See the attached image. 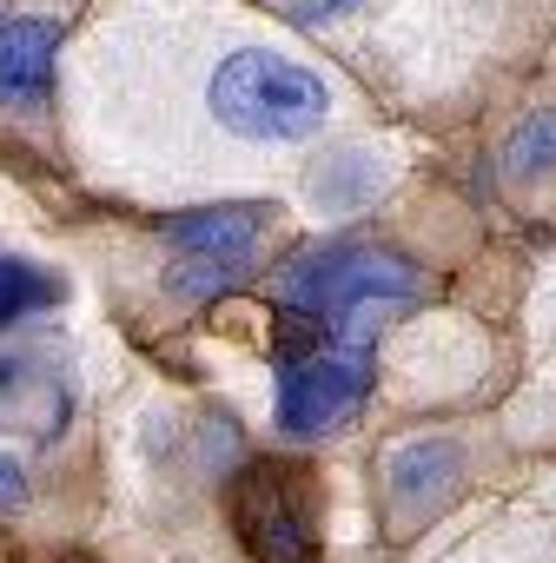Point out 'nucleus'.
I'll return each mask as SVG.
<instances>
[{
  "mask_svg": "<svg viewBox=\"0 0 556 563\" xmlns=\"http://www.w3.org/2000/svg\"><path fill=\"white\" fill-rule=\"evenodd\" d=\"M365 398V352L352 358H299L278 385V431L292 438H319L338 418H352Z\"/></svg>",
  "mask_w": 556,
  "mask_h": 563,
  "instance_id": "nucleus-4",
  "label": "nucleus"
},
{
  "mask_svg": "<svg viewBox=\"0 0 556 563\" xmlns=\"http://www.w3.org/2000/svg\"><path fill=\"white\" fill-rule=\"evenodd\" d=\"M503 166H510V173H523V179L556 166V107H549V113H530V120H523V133H510Z\"/></svg>",
  "mask_w": 556,
  "mask_h": 563,
  "instance_id": "nucleus-11",
  "label": "nucleus"
},
{
  "mask_svg": "<svg viewBox=\"0 0 556 563\" xmlns=\"http://www.w3.org/2000/svg\"><path fill=\"white\" fill-rule=\"evenodd\" d=\"M319 345H325V312H305V306H286V312H278V352H286L292 365L312 358Z\"/></svg>",
  "mask_w": 556,
  "mask_h": 563,
  "instance_id": "nucleus-12",
  "label": "nucleus"
},
{
  "mask_svg": "<svg viewBox=\"0 0 556 563\" xmlns=\"http://www.w3.org/2000/svg\"><path fill=\"white\" fill-rule=\"evenodd\" d=\"M54 54H60V21H47V14L0 21V100L41 107L54 87Z\"/></svg>",
  "mask_w": 556,
  "mask_h": 563,
  "instance_id": "nucleus-6",
  "label": "nucleus"
},
{
  "mask_svg": "<svg viewBox=\"0 0 556 563\" xmlns=\"http://www.w3.org/2000/svg\"><path fill=\"white\" fill-rule=\"evenodd\" d=\"M14 510H27V471L0 451V517H14Z\"/></svg>",
  "mask_w": 556,
  "mask_h": 563,
  "instance_id": "nucleus-13",
  "label": "nucleus"
},
{
  "mask_svg": "<svg viewBox=\"0 0 556 563\" xmlns=\"http://www.w3.org/2000/svg\"><path fill=\"white\" fill-rule=\"evenodd\" d=\"M205 113L258 146H292L312 140L332 120V87L292 60V54H271V47H232L212 74H205Z\"/></svg>",
  "mask_w": 556,
  "mask_h": 563,
  "instance_id": "nucleus-1",
  "label": "nucleus"
},
{
  "mask_svg": "<svg viewBox=\"0 0 556 563\" xmlns=\"http://www.w3.org/2000/svg\"><path fill=\"white\" fill-rule=\"evenodd\" d=\"M238 278H245V258H232V252H186V265L166 272V292H179V299H212V292H232Z\"/></svg>",
  "mask_w": 556,
  "mask_h": 563,
  "instance_id": "nucleus-9",
  "label": "nucleus"
},
{
  "mask_svg": "<svg viewBox=\"0 0 556 563\" xmlns=\"http://www.w3.org/2000/svg\"><path fill=\"white\" fill-rule=\"evenodd\" d=\"M325 8H345V0H325Z\"/></svg>",
  "mask_w": 556,
  "mask_h": 563,
  "instance_id": "nucleus-14",
  "label": "nucleus"
},
{
  "mask_svg": "<svg viewBox=\"0 0 556 563\" xmlns=\"http://www.w3.org/2000/svg\"><path fill=\"white\" fill-rule=\"evenodd\" d=\"M54 299H60V278L54 272L0 252V332H8L14 319H27V312H47Z\"/></svg>",
  "mask_w": 556,
  "mask_h": 563,
  "instance_id": "nucleus-8",
  "label": "nucleus"
},
{
  "mask_svg": "<svg viewBox=\"0 0 556 563\" xmlns=\"http://www.w3.org/2000/svg\"><path fill=\"white\" fill-rule=\"evenodd\" d=\"M286 299L305 306V312H325V319H345L371 299H404L418 286V272L398 258V252H371V245H332V252H312L299 258L286 278Z\"/></svg>",
  "mask_w": 556,
  "mask_h": 563,
  "instance_id": "nucleus-3",
  "label": "nucleus"
},
{
  "mask_svg": "<svg viewBox=\"0 0 556 563\" xmlns=\"http://www.w3.org/2000/svg\"><path fill=\"white\" fill-rule=\"evenodd\" d=\"M34 398H60V385H41L34 352H0V424H27Z\"/></svg>",
  "mask_w": 556,
  "mask_h": 563,
  "instance_id": "nucleus-10",
  "label": "nucleus"
},
{
  "mask_svg": "<svg viewBox=\"0 0 556 563\" xmlns=\"http://www.w3.org/2000/svg\"><path fill=\"white\" fill-rule=\"evenodd\" d=\"M457 471H464V457H457V444H451V438L398 444V451H391V464H385L391 517H398L404 530H411V523H424V517H437V510L451 504V490H457Z\"/></svg>",
  "mask_w": 556,
  "mask_h": 563,
  "instance_id": "nucleus-5",
  "label": "nucleus"
},
{
  "mask_svg": "<svg viewBox=\"0 0 556 563\" xmlns=\"http://www.w3.org/2000/svg\"><path fill=\"white\" fill-rule=\"evenodd\" d=\"M232 523L258 563H319L312 477L299 464H252L232 484Z\"/></svg>",
  "mask_w": 556,
  "mask_h": 563,
  "instance_id": "nucleus-2",
  "label": "nucleus"
},
{
  "mask_svg": "<svg viewBox=\"0 0 556 563\" xmlns=\"http://www.w3.org/2000/svg\"><path fill=\"white\" fill-rule=\"evenodd\" d=\"M258 219H265V206H219V212H186V219H173L166 232H173V245H186V252H232V258H245Z\"/></svg>",
  "mask_w": 556,
  "mask_h": 563,
  "instance_id": "nucleus-7",
  "label": "nucleus"
}]
</instances>
